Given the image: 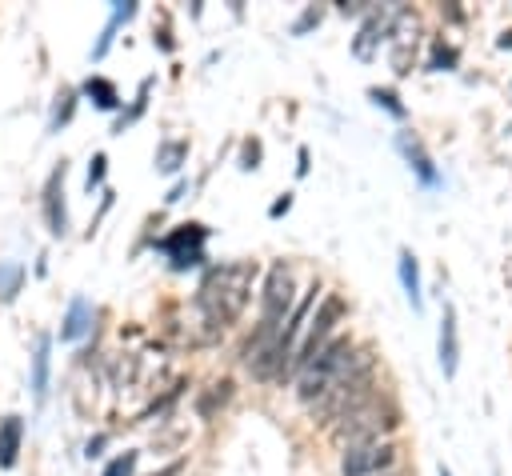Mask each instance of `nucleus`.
I'll return each mask as SVG.
<instances>
[{
    "label": "nucleus",
    "instance_id": "obj_1",
    "mask_svg": "<svg viewBox=\"0 0 512 476\" xmlns=\"http://www.w3.org/2000/svg\"><path fill=\"white\" fill-rule=\"evenodd\" d=\"M252 284H256V264L252 260H228V264L208 268L200 288H196V308H200L204 324H212V332L216 328L224 332L244 312V304L252 296Z\"/></svg>",
    "mask_w": 512,
    "mask_h": 476
},
{
    "label": "nucleus",
    "instance_id": "obj_19",
    "mask_svg": "<svg viewBox=\"0 0 512 476\" xmlns=\"http://www.w3.org/2000/svg\"><path fill=\"white\" fill-rule=\"evenodd\" d=\"M84 92H88V96H92V100H96L100 108H116V104H120V96H116V88H112V84H108L104 76H92V80L84 84Z\"/></svg>",
    "mask_w": 512,
    "mask_h": 476
},
{
    "label": "nucleus",
    "instance_id": "obj_34",
    "mask_svg": "<svg viewBox=\"0 0 512 476\" xmlns=\"http://www.w3.org/2000/svg\"><path fill=\"white\" fill-rule=\"evenodd\" d=\"M440 476H452V472H448V468H444V464H440Z\"/></svg>",
    "mask_w": 512,
    "mask_h": 476
},
{
    "label": "nucleus",
    "instance_id": "obj_28",
    "mask_svg": "<svg viewBox=\"0 0 512 476\" xmlns=\"http://www.w3.org/2000/svg\"><path fill=\"white\" fill-rule=\"evenodd\" d=\"M132 16H136V4H132V0H124V4H116V8H112V20H108V24L116 28L120 20H132Z\"/></svg>",
    "mask_w": 512,
    "mask_h": 476
},
{
    "label": "nucleus",
    "instance_id": "obj_13",
    "mask_svg": "<svg viewBox=\"0 0 512 476\" xmlns=\"http://www.w3.org/2000/svg\"><path fill=\"white\" fill-rule=\"evenodd\" d=\"M92 316H96V308L84 296H72V304L64 312V324H60V340H80L92 328Z\"/></svg>",
    "mask_w": 512,
    "mask_h": 476
},
{
    "label": "nucleus",
    "instance_id": "obj_4",
    "mask_svg": "<svg viewBox=\"0 0 512 476\" xmlns=\"http://www.w3.org/2000/svg\"><path fill=\"white\" fill-rule=\"evenodd\" d=\"M396 428H400V408H396V400L372 396V400H364L360 408L344 412V416L332 424V440H336L340 448H356V444H376V440H384V436L396 432Z\"/></svg>",
    "mask_w": 512,
    "mask_h": 476
},
{
    "label": "nucleus",
    "instance_id": "obj_8",
    "mask_svg": "<svg viewBox=\"0 0 512 476\" xmlns=\"http://www.w3.org/2000/svg\"><path fill=\"white\" fill-rule=\"evenodd\" d=\"M204 236H208V228L204 224H180V232H172L160 248L172 256V268L176 272H184V268H196L200 260H204Z\"/></svg>",
    "mask_w": 512,
    "mask_h": 476
},
{
    "label": "nucleus",
    "instance_id": "obj_22",
    "mask_svg": "<svg viewBox=\"0 0 512 476\" xmlns=\"http://www.w3.org/2000/svg\"><path fill=\"white\" fill-rule=\"evenodd\" d=\"M136 460H140V452H120V456L104 468V476H136Z\"/></svg>",
    "mask_w": 512,
    "mask_h": 476
},
{
    "label": "nucleus",
    "instance_id": "obj_35",
    "mask_svg": "<svg viewBox=\"0 0 512 476\" xmlns=\"http://www.w3.org/2000/svg\"><path fill=\"white\" fill-rule=\"evenodd\" d=\"M384 476H404V472H384Z\"/></svg>",
    "mask_w": 512,
    "mask_h": 476
},
{
    "label": "nucleus",
    "instance_id": "obj_29",
    "mask_svg": "<svg viewBox=\"0 0 512 476\" xmlns=\"http://www.w3.org/2000/svg\"><path fill=\"white\" fill-rule=\"evenodd\" d=\"M288 208H292V192H284V196H280V200H276V204H272V208H268V216H272V220H276V216H284V212H288Z\"/></svg>",
    "mask_w": 512,
    "mask_h": 476
},
{
    "label": "nucleus",
    "instance_id": "obj_31",
    "mask_svg": "<svg viewBox=\"0 0 512 476\" xmlns=\"http://www.w3.org/2000/svg\"><path fill=\"white\" fill-rule=\"evenodd\" d=\"M100 448H104V436H96V440H88V456H100Z\"/></svg>",
    "mask_w": 512,
    "mask_h": 476
},
{
    "label": "nucleus",
    "instance_id": "obj_14",
    "mask_svg": "<svg viewBox=\"0 0 512 476\" xmlns=\"http://www.w3.org/2000/svg\"><path fill=\"white\" fill-rule=\"evenodd\" d=\"M20 440H24V420L20 416H4L0 420V468H12L16 464Z\"/></svg>",
    "mask_w": 512,
    "mask_h": 476
},
{
    "label": "nucleus",
    "instance_id": "obj_20",
    "mask_svg": "<svg viewBox=\"0 0 512 476\" xmlns=\"http://www.w3.org/2000/svg\"><path fill=\"white\" fill-rule=\"evenodd\" d=\"M368 100H372V104H380L384 112H392L396 120H404V116H408V108L400 104V96H396L392 88H368Z\"/></svg>",
    "mask_w": 512,
    "mask_h": 476
},
{
    "label": "nucleus",
    "instance_id": "obj_27",
    "mask_svg": "<svg viewBox=\"0 0 512 476\" xmlns=\"http://www.w3.org/2000/svg\"><path fill=\"white\" fill-rule=\"evenodd\" d=\"M260 164V144L256 140H248L244 144V152H240V168H256Z\"/></svg>",
    "mask_w": 512,
    "mask_h": 476
},
{
    "label": "nucleus",
    "instance_id": "obj_10",
    "mask_svg": "<svg viewBox=\"0 0 512 476\" xmlns=\"http://www.w3.org/2000/svg\"><path fill=\"white\" fill-rule=\"evenodd\" d=\"M404 8H388V12H372L368 20H364V28H360V36L352 40V52L360 56V60H372V48L392 32V16H400Z\"/></svg>",
    "mask_w": 512,
    "mask_h": 476
},
{
    "label": "nucleus",
    "instance_id": "obj_23",
    "mask_svg": "<svg viewBox=\"0 0 512 476\" xmlns=\"http://www.w3.org/2000/svg\"><path fill=\"white\" fill-rule=\"evenodd\" d=\"M228 396H232V380H220V384H212V396H204V400H200V416H212V404H216V400L224 404Z\"/></svg>",
    "mask_w": 512,
    "mask_h": 476
},
{
    "label": "nucleus",
    "instance_id": "obj_9",
    "mask_svg": "<svg viewBox=\"0 0 512 476\" xmlns=\"http://www.w3.org/2000/svg\"><path fill=\"white\" fill-rule=\"evenodd\" d=\"M44 224H48L52 236H64L68 232V212H64V160H60V168L44 184Z\"/></svg>",
    "mask_w": 512,
    "mask_h": 476
},
{
    "label": "nucleus",
    "instance_id": "obj_21",
    "mask_svg": "<svg viewBox=\"0 0 512 476\" xmlns=\"http://www.w3.org/2000/svg\"><path fill=\"white\" fill-rule=\"evenodd\" d=\"M456 48L452 44H444V40H436V48H432V60H428V68L432 72H448V68H456Z\"/></svg>",
    "mask_w": 512,
    "mask_h": 476
},
{
    "label": "nucleus",
    "instance_id": "obj_7",
    "mask_svg": "<svg viewBox=\"0 0 512 476\" xmlns=\"http://www.w3.org/2000/svg\"><path fill=\"white\" fill-rule=\"evenodd\" d=\"M392 464H396V444H392V440L356 444V448H344V456H340V476H384Z\"/></svg>",
    "mask_w": 512,
    "mask_h": 476
},
{
    "label": "nucleus",
    "instance_id": "obj_18",
    "mask_svg": "<svg viewBox=\"0 0 512 476\" xmlns=\"http://www.w3.org/2000/svg\"><path fill=\"white\" fill-rule=\"evenodd\" d=\"M184 156H188V140H164V144L156 148L160 172H176V168L184 164Z\"/></svg>",
    "mask_w": 512,
    "mask_h": 476
},
{
    "label": "nucleus",
    "instance_id": "obj_11",
    "mask_svg": "<svg viewBox=\"0 0 512 476\" xmlns=\"http://www.w3.org/2000/svg\"><path fill=\"white\" fill-rule=\"evenodd\" d=\"M396 148H400V156L408 160V168H412L428 188H436V184H440V172L432 168V156L424 152V144H420L412 132H400V136H396Z\"/></svg>",
    "mask_w": 512,
    "mask_h": 476
},
{
    "label": "nucleus",
    "instance_id": "obj_30",
    "mask_svg": "<svg viewBox=\"0 0 512 476\" xmlns=\"http://www.w3.org/2000/svg\"><path fill=\"white\" fill-rule=\"evenodd\" d=\"M340 12L344 16H356V12H364V4L360 0H340Z\"/></svg>",
    "mask_w": 512,
    "mask_h": 476
},
{
    "label": "nucleus",
    "instance_id": "obj_2",
    "mask_svg": "<svg viewBox=\"0 0 512 476\" xmlns=\"http://www.w3.org/2000/svg\"><path fill=\"white\" fill-rule=\"evenodd\" d=\"M372 396H376V356H372V348H360V352L352 348V360H348L344 376L312 404V416L324 420V424H336L344 412L360 408Z\"/></svg>",
    "mask_w": 512,
    "mask_h": 476
},
{
    "label": "nucleus",
    "instance_id": "obj_5",
    "mask_svg": "<svg viewBox=\"0 0 512 476\" xmlns=\"http://www.w3.org/2000/svg\"><path fill=\"white\" fill-rule=\"evenodd\" d=\"M348 360H352V340L348 336H332L304 368H300V376H296V396L312 408L340 376H344V368H348Z\"/></svg>",
    "mask_w": 512,
    "mask_h": 476
},
{
    "label": "nucleus",
    "instance_id": "obj_15",
    "mask_svg": "<svg viewBox=\"0 0 512 476\" xmlns=\"http://www.w3.org/2000/svg\"><path fill=\"white\" fill-rule=\"evenodd\" d=\"M396 272H400V284H404V292H408V304H412V312H420V308H424V300H420V268H416V256H412V248H400Z\"/></svg>",
    "mask_w": 512,
    "mask_h": 476
},
{
    "label": "nucleus",
    "instance_id": "obj_6",
    "mask_svg": "<svg viewBox=\"0 0 512 476\" xmlns=\"http://www.w3.org/2000/svg\"><path fill=\"white\" fill-rule=\"evenodd\" d=\"M344 316V300L336 296V292H328L324 300H320V308H316V316L308 320V336H304V344H300V352H296V360H292V368L300 372L328 340H332V328H336V320Z\"/></svg>",
    "mask_w": 512,
    "mask_h": 476
},
{
    "label": "nucleus",
    "instance_id": "obj_32",
    "mask_svg": "<svg viewBox=\"0 0 512 476\" xmlns=\"http://www.w3.org/2000/svg\"><path fill=\"white\" fill-rule=\"evenodd\" d=\"M296 172H300V176L308 172V148H300V164H296Z\"/></svg>",
    "mask_w": 512,
    "mask_h": 476
},
{
    "label": "nucleus",
    "instance_id": "obj_24",
    "mask_svg": "<svg viewBox=\"0 0 512 476\" xmlns=\"http://www.w3.org/2000/svg\"><path fill=\"white\" fill-rule=\"evenodd\" d=\"M72 108H76V96H72V92H64V96H60V104H56V112H52V124H48V128L56 132L60 124H68V116H72Z\"/></svg>",
    "mask_w": 512,
    "mask_h": 476
},
{
    "label": "nucleus",
    "instance_id": "obj_17",
    "mask_svg": "<svg viewBox=\"0 0 512 476\" xmlns=\"http://www.w3.org/2000/svg\"><path fill=\"white\" fill-rule=\"evenodd\" d=\"M20 288H24V264H16V260H0V304L16 300Z\"/></svg>",
    "mask_w": 512,
    "mask_h": 476
},
{
    "label": "nucleus",
    "instance_id": "obj_3",
    "mask_svg": "<svg viewBox=\"0 0 512 476\" xmlns=\"http://www.w3.org/2000/svg\"><path fill=\"white\" fill-rule=\"evenodd\" d=\"M292 304H296V276H292V268L280 260V264L268 268V280H264V304H260V324H256L252 340L244 344V364H248V368L272 348V340H276L284 316L292 312Z\"/></svg>",
    "mask_w": 512,
    "mask_h": 476
},
{
    "label": "nucleus",
    "instance_id": "obj_25",
    "mask_svg": "<svg viewBox=\"0 0 512 476\" xmlns=\"http://www.w3.org/2000/svg\"><path fill=\"white\" fill-rule=\"evenodd\" d=\"M320 24V8H304V16L292 24V36H304L308 28H316Z\"/></svg>",
    "mask_w": 512,
    "mask_h": 476
},
{
    "label": "nucleus",
    "instance_id": "obj_33",
    "mask_svg": "<svg viewBox=\"0 0 512 476\" xmlns=\"http://www.w3.org/2000/svg\"><path fill=\"white\" fill-rule=\"evenodd\" d=\"M496 44H500V48H512V28H508V32H504V36H500Z\"/></svg>",
    "mask_w": 512,
    "mask_h": 476
},
{
    "label": "nucleus",
    "instance_id": "obj_12",
    "mask_svg": "<svg viewBox=\"0 0 512 476\" xmlns=\"http://www.w3.org/2000/svg\"><path fill=\"white\" fill-rule=\"evenodd\" d=\"M460 364V340H456V308L444 300V316H440V368L444 376H456Z\"/></svg>",
    "mask_w": 512,
    "mask_h": 476
},
{
    "label": "nucleus",
    "instance_id": "obj_26",
    "mask_svg": "<svg viewBox=\"0 0 512 476\" xmlns=\"http://www.w3.org/2000/svg\"><path fill=\"white\" fill-rule=\"evenodd\" d=\"M104 164H108V160H104V152H96V156H92V164H88V192L104 180Z\"/></svg>",
    "mask_w": 512,
    "mask_h": 476
},
{
    "label": "nucleus",
    "instance_id": "obj_16",
    "mask_svg": "<svg viewBox=\"0 0 512 476\" xmlns=\"http://www.w3.org/2000/svg\"><path fill=\"white\" fill-rule=\"evenodd\" d=\"M52 340L48 336H40L36 340V352H32V396L36 400H44V392H48V364H52Z\"/></svg>",
    "mask_w": 512,
    "mask_h": 476
}]
</instances>
